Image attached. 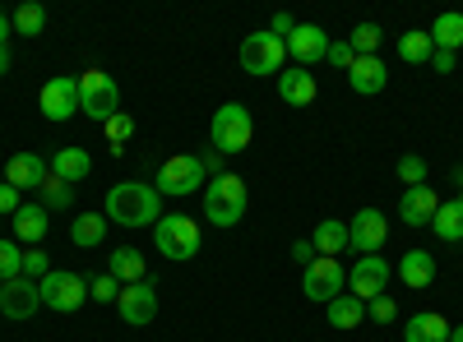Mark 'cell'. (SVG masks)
<instances>
[{"label": "cell", "instance_id": "obj_42", "mask_svg": "<svg viewBox=\"0 0 463 342\" xmlns=\"http://www.w3.org/2000/svg\"><path fill=\"white\" fill-rule=\"evenodd\" d=\"M292 28H297V19L283 10V14H274V19H269V32H274V37H283V42H288V37H292Z\"/></svg>", "mask_w": 463, "mask_h": 342}, {"label": "cell", "instance_id": "obj_49", "mask_svg": "<svg viewBox=\"0 0 463 342\" xmlns=\"http://www.w3.org/2000/svg\"><path fill=\"white\" fill-rule=\"evenodd\" d=\"M0 171H5V167H0ZM0 180H5V176H0Z\"/></svg>", "mask_w": 463, "mask_h": 342}, {"label": "cell", "instance_id": "obj_23", "mask_svg": "<svg viewBox=\"0 0 463 342\" xmlns=\"http://www.w3.org/2000/svg\"><path fill=\"white\" fill-rule=\"evenodd\" d=\"M107 273L121 282V287H130V282H144V278H148V263H144V254H139L135 245H121V250H111Z\"/></svg>", "mask_w": 463, "mask_h": 342}, {"label": "cell", "instance_id": "obj_35", "mask_svg": "<svg viewBox=\"0 0 463 342\" xmlns=\"http://www.w3.org/2000/svg\"><path fill=\"white\" fill-rule=\"evenodd\" d=\"M43 28H47V10H43V5H19V10H14V32L37 37Z\"/></svg>", "mask_w": 463, "mask_h": 342}, {"label": "cell", "instance_id": "obj_11", "mask_svg": "<svg viewBox=\"0 0 463 342\" xmlns=\"http://www.w3.org/2000/svg\"><path fill=\"white\" fill-rule=\"evenodd\" d=\"M390 278H394L390 259H380V254H362V259L353 263V273H347V291H353L357 300H375V296H384Z\"/></svg>", "mask_w": 463, "mask_h": 342}, {"label": "cell", "instance_id": "obj_30", "mask_svg": "<svg viewBox=\"0 0 463 342\" xmlns=\"http://www.w3.org/2000/svg\"><path fill=\"white\" fill-rule=\"evenodd\" d=\"M325 315H329L334 328H357V324L366 319V300H357L353 291H347V296H334L329 306H325Z\"/></svg>", "mask_w": 463, "mask_h": 342}, {"label": "cell", "instance_id": "obj_18", "mask_svg": "<svg viewBox=\"0 0 463 342\" xmlns=\"http://www.w3.org/2000/svg\"><path fill=\"white\" fill-rule=\"evenodd\" d=\"M316 93H320V84H316V74H311V69L292 65V69L279 74V97H283L288 106H311Z\"/></svg>", "mask_w": 463, "mask_h": 342}, {"label": "cell", "instance_id": "obj_5", "mask_svg": "<svg viewBox=\"0 0 463 342\" xmlns=\"http://www.w3.org/2000/svg\"><path fill=\"white\" fill-rule=\"evenodd\" d=\"M80 111L89 121H98V125H107L116 111H121V88H116L111 74H102V69H84L80 74Z\"/></svg>", "mask_w": 463, "mask_h": 342}, {"label": "cell", "instance_id": "obj_14", "mask_svg": "<svg viewBox=\"0 0 463 342\" xmlns=\"http://www.w3.org/2000/svg\"><path fill=\"white\" fill-rule=\"evenodd\" d=\"M37 310H43V291H37L33 278H10V282H0V315L5 319H33Z\"/></svg>", "mask_w": 463, "mask_h": 342}, {"label": "cell", "instance_id": "obj_36", "mask_svg": "<svg viewBox=\"0 0 463 342\" xmlns=\"http://www.w3.org/2000/svg\"><path fill=\"white\" fill-rule=\"evenodd\" d=\"M394 171H399V180H403L408 189H412V185H427V158H417V153H403Z\"/></svg>", "mask_w": 463, "mask_h": 342}, {"label": "cell", "instance_id": "obj_43", "mask_svg": "<svg viewBox=\"0 0 463 342\" xmlns=\"http://www.w3.org/2000/svg\"><path fill=\"white\" fill-rule=\"evenodd\" d=\"M454 65H458L454 51H436V56H431V69H436V74H454Z\"/></svg>", "mask_w": 463, "mask_h": 342}, {"label": "cell", "instance_id": "obj_41", "mask_svg": "<svg viewBox=\"0 0 463 342\" xmlns=\"http://www.w3.org/2000/svg\"><path fill=\"white\" fill-rule=\"evenodd\" d=\"M19 208H24V204H19V189L0 180V217H14Z\"/></svg>", "mask_w": 463, "mask_h": 342}, {"label": "cell", "instance_id": "obj_19", "mask_svg": "<svg viewBox=\"0 0 463 342\" xmlns=\"http://www.w3.org/2000/svg\"><path fill=\"white\" fill-rule=\"evenodd\" d=\"M347 84H353V93H362V97H375V93H384V84H390V69H384L380 56H357V65L347 69Z\"/></svg>", "mask_w": 463, "mask_h": 342}, {"label": "cell", "instance_id": "obj_40", "mask_svg": "<svg viewBox=\"0 0 463 342\" xmlns=\"http://www.w3.org/2000/svg\"><path fill=\"white\" fill-rule=\"evenodd\" d=\"M366 315H371L375 324H394V319H399L394 296H375V300H366Z\"/></svg>", "mask_w": 463, "mask_h": 342}, {"label": "cell", "instance_id": "obj_31", "mask_svg": "<svg viewBox=\"0 0 463 342\" xmlns=\"http://www.w3.org/2000/svg\"><path fill=\"white\" fill-rule=\"evenodd\" d=\"M37 195H43V208H52V213L74 208V185H65L61 176H47V185L37 189Z\"/></svg>", "mask_w": 463, "mask_h": 342}, {"label": "cell", "instance_id": "obj_6", "mask_svg": "<svg viewBox=\"0 0 463 342\" xmlns=\"http://www.w3.org/2000/svg\"><path fill=\"white\" fill-rule=\"evenodd\" d=\"M237 60H241V69H246V74L264 79V74H283L288 47H283V37H274V32L264 28V32L241 37V51H237Z\"/></svg>", "mask_w": 463, "mask_h": 342}, {"label": "cell", "instance_id": "obj_12", "mask_svg": "<svg viewBox=\"0 0 463 342\" xmlns=\"http://www.w3.org/2000/svg\"><path fill=\"white\" fill-rule=\"evenodd\" d=\"M116 310H121V319H126L130 328L153 324V319H158V287H153L148 278L121 287V296H116Z\"/></svg>", "mask_w": 463, "mask_h": 342}, {"label": "cell", "instance_id": "obj_1", "mask_svg": "<svg viewBox=\"0 0 463 342\" xmlns=\"http://www.w3.org/2000/svg\"><path fill=\"white\" fill-rule=\"evenodd\" d=\"M102 213H107V222H121V226H158L163 195L144 180H121V185L107 189Z\"/></svg>", "mask_w": 463, "mask_h": 342}, {"label": "cell", "instance_id": "obj_22", "mask_svg": "<svg viewBox=\"0 0 463 342\" xmlns=\"http://www.w3.org/2000/svg\"><path fill=\"white\" fill-rule=\"evenodd\" d=\"M10 236L24 241V245H37L47 236V208L43 204H24L14 217H10Z\"/></svg>", "mask_w": 463, "mask_h": 342}, {"label": "cell", "instance_id": "obj_9", "mask_svg": "<svg viewBox=\"0 0 463 342\" xmlns=\"http://www.w3.org/2000/svg\"><path fill=\"white\" fill-rule=\"evenodd\" d=\"M343 282H347V273H343V263L338 259H311L306 263V278H301V291H306V300H320V306H329L334 296H343Z\"/></svg>", "mask_w": 463, "mask_h": 342}, {"label": "cell", "instance_id": "obj_15", "mask_svg": "<svg viewBox=\"0 0 463 342\" xmlns=\"http://www.w3.org/2000/svg\"><path fill=\"white\" fill-rule=\"evenodd\" d=\"M329 42H334V37H329L320 23H297V28H292V37H288L283 47H288V56H292L301 69H311L316 60H325V56H329Z\"/></svg>", "mask_w": 463, "mask_h": 342}, {"label": "cell", "instance_id": "obj_10", "mask_svg": "<svg viewBox=\"0 0 463 342\" xmlns=\"http://www.w3.org/2000/svg\"><path fill=\"white\" fill-rule=\"evenodd\" d=\"M384 241H390V222H384L380 208H357L353 222H347V245L357 254H380Z\"/></svg>", "mask_w": 463, "mask_h": 342}, {"label": "cell", "instance_id": "obj_48", "mask_svg": "<svg viewBox=\"0 0 463 342\" xmlns=\"http://www.w3.org/2000/svg\"><path fill=\"white\" fill-rule=\"evenodd\" d=\"M449 342H463V324H458V328H454V333H449Z\"/></svg>", "mask_w": 463, "mask_h": 342}, {"label": "cell", "instance_id": "obj_29", "mask_svg": "<svg viewBox=\"0 0 463 342\" xmlns=\"http://www.w3.org/2000/svg\"><path fill=\"white\" fill-rule=\"evenodd\" d=\"M431 42H436V51H454L458 56V47H463V14L458 10H445L431 23Z\"/></svg>", "mask_w": 463, "mask_h": 342}, {"label": "cell", "instance_id": "obj_45", "mask_svg": "<svg viewBox=\"0 0 463 342\" xmlns=\"http://www.w3.org/2000/svg\"><path fill=\"white\" fill-rule=\"evenodd\" d=\"M200 167H204V176H209V171H218V167H222V153H204V158H200ZM218 176H222V171H218Z\"/></svg>", "mask_w": 463, "mask_h": 342}, {"label": "cell", "instance_id": "obj_38", "mask_svg": "<svg viewBox=\"0 0 463 342\" xmlns=\"http://www.w3.org/2000/svg\"><path fill=\"white\" fill-rule=\"evenodd\" d=\"M52 269H47V250H37V245H28L24 250V278H33V282H43Z\"/></svg>", "mask_w": 463, "mask_h": 342}, {"label": "cell", "instance_id": "obj_47", "mask_svg": "<svg viewBox=\"0 0 463 342\" xmlns=\"http://www.w3.org/2000/svg\"><path fill=\"white\" fill-rule=\"evenodd\" d=\"M10 74V47H0V79Z\"/></svg>", "mask_w": 463, "mask_h": 342}, {"label": "cell", "instance_id": "obj_27", "mask_svg": "<svg viewBox=\"0 0 463 342\" xmlns=\"http://www.w3.org/2000/svg\"><path fill=\"white\" fill-rule=\"evenodd\" d=\"M431 232H436V236H440L445 245L463 241V195L436 208V217H431Z\"/></svg>", "mask_w": 463, "mask_h": 342}, {"label": "cell", "instance_id": "obj_16", "mask_svg": "<svg viewBox=\"0 0 463 342\" xmlns=\"http://www.w3.org/2000/svg\"><path fill=\"white\" fill-rule=\"evenodd\" d=\"M440 204H445V199L436 195L431 185H412V189H403V199H399V217H403L408 226H431V217H436Z\"/></svg>", "mask_w": 463, "mask_h": 342}, {"label": "cell", "instance_id": "obj_39", "mask_svg": "<svg viewBox=\"0 0 463 342\" xmlns=\"http://www.w3.org/2000/svg\"><path fill=\"white\" fill-rule=\"evenodd\" d=\"M329 65H338L343 74L357 65V51H353V42H347V37H338V42H329V56H325Z\"/></svg>", "mask_w": 463, "mask_h": 342}, {"label": "cell", "instance_id": "obj_46", "mask_svg": "<svg viewBox=\"0 0 463 342\" xmlns=\"http://www.w3.org/2000/svg\"><path fill=\"white\" fill-rule=\"evenodd\" d=\"M0 47H10V19L0 14Z\"/></svg>", "mask_w": 463, "mask_h": 342}, {"label": "cell", "instance_id": "obj_17", "mask_svg": "<svg viewBox=\"0 0 463 342\" xmlns=\"http://www.w3.org/2000/svg\"><path fill=\"white\" fill-rule=\"evenodd\" d=\"M0 176H5V185H14V189H43L47 176H52V167L37 158V153H14Z\"/></svg>", "mask_w": 463, "mask_h": 342}, {"label": "cell", "instance_id": "obj_8", "mask_svg": "<svg viewBox=\"0 0 463 342\" xmlns=\"http://www.w3.org/2000/svg\"><path fill=\"white\" fill-rule=\"evenodd\" d=\"M195 185H204V167L195 153H172L163 167H158V195L163 199H185V195H195Z\"/></svg>", "mask_w": 463, "mask_h": 342}, {"label": "cell", "instance_id": "obj_7", "mask_svg": "<svg viewBox=\"0 0 463 342\" xmlns=\"http://www.w3.org/2000/svg\"><path fill=\"white\" fill-rule=\"evenodd\" d=\"M37 291H43V306L56 310V315H74V310H84V296H89V282L80 273H70V269H52L43 282H37Z\"/></svg>", "mask_w": 463, "mask_h": 342}, {"label": "cell", "instance_id": "obj_24", "mask_svg": "<svg viewBox=\"0 0 463 342\" xmlns=\"http://www.w3.org/2000/svg\"><path fill=\"white\" fill-rule=\"evenodd\" d=\"M47 167H52V176H61L65 185H80V180L93 171V158L84 153V148H56Z\"/></svg>", "mask_w": 463, "mask_h": 342}, {"label": "cell", "instance_id": "obj_28", "mask_svg": "<svg viewBox=\"0 0 463 342\" xmlns=\"http://www.w3.org/2000/svg\"><path fill=\"white\" fill-rule=\"evenodd\" d=\"M436 56V42H431V32H421V28H408L399 37V60L403 65H431Z\"/></svg>", "mask_w": 463, "mask_h": 342}, {"label": "cell", "instance_id": "obj_20", "mask_svg": "<svg viewBox=\"0 0 463 342\" xmlns=\"http://www.w3.org/2000/svg\"><path fill=\"white\" fill-rule=\"evenodd\" d=\"M399 278H403V287H412V291L431 287V282H436V254H431V250H408V254L399 259Z\"/></svg>", "mask_w": 463, "mask_h": 342}, {"label": "cell", "instance_id": "obj_37", "mask_svg": "<svg viewBox=\"0 0 463 342\" xmlns=\"http://www.w3.org/2000/svg\"><path fill=\"white\" fill-rule=\"evenodd\" d=\"M116 296H121V282H116L111 273H98L89 282V300H98V306H116Z\"/></svg>", "mask_w": 463, "mask_h": 342}, {"label": "cell", "instance_id": "obj_32", "mask_svg": "<svg viewBox=\"0 0 463 342\" xmlns=\"http://www.w3.org/2000/svg\"><path fill=\"white\" fill-rule=\"evenodd\" d=\"M102 130H107V143H111V153L121 158V148H126V143L135 139V116H126V111H116V116H111V121H107Z\"/></svg>", "mask_w": 463, "mask_h": 342}, {"label": "cell", "instance_id": "obj_3", "mask_svg": "<svg viewBox=\"0 0 463 342\" xmlns=\"http://www.w3.org/2000/svg\"><path fill=\"white\" fill-rule=\"evenodd\" d=\"M246 204H250V195H246V180L241 176L222 171V176H213L204 185V217L213 226H237L246 217Z\"/></svg>", "mask_w": 463, "mask_h": 342}, {"label": "cell", "instance_id": "obj_34", "mask_svg": "<svg viewBox=\"0 0 463 342\" xmlns=\"http://www.w3.org/2000/svg\"><path fill=\"white\" fill-rule=\"evenodd\" d=\"M380 23H357L353 28V37H347V42H353V51L357 56H380Z\"/></svg>", "mask_w": 463, "mask_h": 342}, {"label": "cell", "instance_id": "obj_21", "mask_svg": "<svg viewBox=\"0 0 463 342\" xmlns=\"http://www.w3.org/2000/svg\"><path fill=\"white\" fill-rule=\"evenodd\" d=\"M449 333H454L449 319L436 315V310H421L403 324V342H449Z\"/></svg>", "mask_w": 463, "mask_h": 342}, {"label": "cell", "instance_id": "obj_13", "mask_svg": "<svg viewBox=\"0 0 463 342\" xmlns=\"http://www.w3.org/2000/svg\"><path fill=\"white\" fill-rule=\"evenodd\" d=\"M37 106H43L47 121H70L74 111H80V79H74V74H56V79H47Z\"/></svg>", "mask_w": 463, "mask_h": 342}, {"label": "cell", "instance_id": "obj_44", "mask_svg": "<svg viewBox=\"0 0 463 342\" xmlns=\"http://www.w3.org/2000/svg\"><path fill=\"white\" fill-rule=\"evenodd\" d=\"M292 259L311 263V259H320V254H316V245H311V241H292Z\"/></svg>", "mask_w": 463, "mask_h": 342}, {"label": "cell", "instance_id": "obj_33", "mask_svg": "<svg viewBox=\"0 0 463 342\" xmlns=\"http://www.w3.org/2000/svg\"><path fill=\"white\" fill-rule=\"evenodd\" d=\"M10 278H24V250H19V241L10 236H0V282H10Z\"/></svg>", "mask_w": 463, "mask_h": 342}, {"label": "cell", "instance_id": "obj_2", "mask_svg": "<svg viewBox=\"0 0 463 342\" xmlns=\"http://www.w3.org/2000/svg\"><path fill=\"white\" fill-rule=\"evenodd\" d=\"M209 139H213V153H222V158L246 153L250 139H255L250 111H246L241 102H222V106L213 111V121H209Z\"/></svg>", "mask_w": 463, "mask_h": 342}, {"label": "cell", "instance_id": "obj_26", "mask_svg": "<svg viewBox=\"0 0 463 342\" xmlns=\"http://www.w3.org/2000/svg\"><path fill=\"white\" fill-rule=\"evenodd\" d=\"M107 213H80L70 222V241L80 245V250H93V245H102V236H107Z\"/></svg>", "mask_w": 463, "mask_h": 342}, {"label": "cell", "instance_id": "obj_4", "mask_svg": "<svg viewBox=\"0 0 463 342\" xmlns=\"http://www.w3.org/2000/svg\"><path fill=\"white\" fill-rule=\"evenodd\" d=\"M153 241H158V254H163V259H176V263L195 259L200 245H204L200 222H195V217H185V213H167V217H158V226H153Z\"/></svg>", "mask_w": 463, "mask_h": 342}, {"label": "cell", "instance_id": "obj_25", "mask_svg": "<svg viewBox=\"0 0 463 342\" xmlns=\"http://www.w3.org/2000/svg\"><path fill=\"white\" fill-rule=\"evenodd\" d=\"M311 245H316V254H325V259H338V254L347 250V222H338V217H325V222H316Z\"/></svg>", "mask_w": 463, "mask_h": 342}]
</instances>
